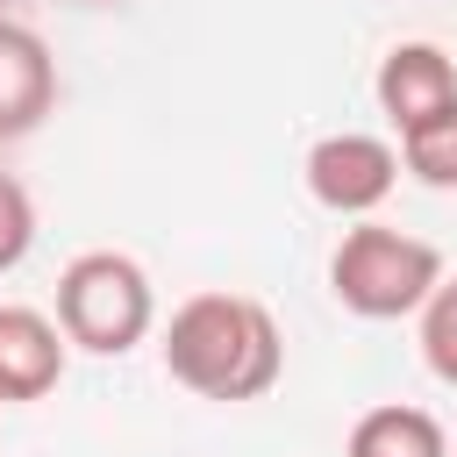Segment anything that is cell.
Masks as SVG:
<instances>
[{
    "mask_svg": "<svg viewBox=\"0 0 457 457\" xmlns=\"http://www.w3.org/2000/svg\"><path fill=\"white\" fill-rule=\"evenodd\" d=\"M414 314H421V364H428L443 386H457V278L443 271L436 293H428Z\"/></svg>",
    "mask_w": 457,
    "mask_h": 457,
    "instance_id": "10",
    "label": "cell"
},
{
    "mask_svg": "<svg viewBox=\"0 0 457 457\" xmlns=\"http://www.w3.org/2000/svg\"><path fill=\"white\" fill-rule=\"evenodd\" d=\"M436 278H443V250L428 236L386 228L371 214L357 228H343V243L328 257V293L357 321H400V314H414L436 293Z\"/></svg>",
    "mask_w": 457,
    "mask_h": 457,
    "instance_id": "3",
    "label": "cell"
},
{
    "mask_svg": "<svg viewBox=\"0 0 457 457\" xmlns=\"http://www.w3.org/2000/svg\"><path fill=\"white\" fill-rule=\"evenodd\" d=\"M343 457H450V436H443V421L428 407L386 400V407H364L350 421Z\"/></svg>",
    "mask_w": 457,
    "mask_h": 457,
    "instance_id": "8",
    "label": "cell"
},
{
    "mask_svg": "<svg viewBox=\"0 0 457 457\" xmlns=\"http://www.w3.org/2000/svg\"><path fill=\"white\" fill-rule=\"evenodd\" d=\"M57 107V57L29 21H0V143H21Z\"/></svg>",
    "mask_w": 457,
    "mask_h": 457,
    "instance_id": "6",
    "label": "cell"
},
{
    "mask_svg": "<svg viewBox=\"0 0 457 457\" xmlns=\"http://www.w3.org/2000/svg\"><path fill=\"white\" fill-rule=\"evenodd\" d=\"M64 350H71V343H64L57 314L21 307V300H0V407L57 393V378H64Z\"/></svg>",
    "mask_w": 457,
    "mask_h": 457,
    "instance_id": "5",
    "label": "cell"
},
{
    "mask_svg": "<svg viewBox=\"0 0 457 457\" xmlns=\"http://www.w3.org/2000/svg\"><path fill=\"white\" fill-rule=\"evenodd\" d=\"M36 250V200L14 171H0V271H14Z\"/></svg>",
    "mask_w": 457,
    "mask_h": 457,
    "instance_id": "11",
    "label": "cell"
},
{
    "mask_svg": "<svg viewBox=\"0 0 457 457\" xmlns=\"http://www.w3.org/2000/svg\"><path fill=\"white\" fill-rule=\"evenodd\" d=\"M371 93H378V114H386L393 129H414L421 114H436V107L457 100V64H450L443 43H421V36H414V43H393V50L378 57Z\"/></svg>",
    "mask_w": 457,
    "mask_h": 457,
    "instance_id": "7",
    "label": "cell"
},
{
    "mask_svg": "<svg viewBox=\"0 0 457 457\" xmlns=\"http://www.w3.org/2000/svg\"><path fill=\"white\" fill-rule=\"evenodd\" d=\"M164 371L200 400H264L286 371V343L264 300L250 293H193L164 321Z\"/></svg>",
    "mask_w": 457,
    "mask_h": 457,
    "instance_id": "1",
    "label": "cell"
},
{
    "mask_svg": "<svg viewBox=\"0 0 457 457\" xmlns=\"http://www.w3.org/2000/svg\"><path fill=\"white\" fill-rule=\"evenodd\" d=\"M450 457H457V450H450Z\"/></svg>",
    "mask_w": 457,
    "mask_h": 457,
    "instance_id": "12",
    "label": "cell"
},
{
    "mask_svg": "<svg viewBox=\"0 0 457 457\" xmlns=\"http://www.w3.org/2000/svg\"><path fill=\"white\" fill-rule=\"evenodd\" d=\"M393 150H400V171L407 179H421L436 193H457V100L436 107V114H421L414 129H400Z\"/></svg>",
    "mask_w": 457,
    "mask_h": 457,
    "instance_id": "9",
    "label": "cell"
},
{
    "mask_svg": "<svg viewBox=\"0 0 457 457\" xmlns=\"http://www.w3.org/2000/svg\"><path fill=\"white\" fill-rule=\"evenodd\" d=\"M300 171H307L314 207H328V214H343V221H364V214H378V207L393 200V186H400V150H393L386 136L336 129V136H321V143L307 150Z\"/></svg>",
    "mask_w": 457,
    "mask_h": 457,
    "instance_id": "4",
    "label": "cell"
},
{
    "mask_svg": "<svg viewBox=\"0 0 457 457\" xmlns=\"http://www.w3.org/2000/svg\"><path fill=\"white\" fill-rule=\"evenodd\" d=\"M57 328L86 357H129L157 328L150 271L129 250H79L57 271Z\"/></svg>",
    "mask_w": 457,
    "mask_h": 457,
    "instance_id": "2",
    "label": "cell"
}]
</instances>
